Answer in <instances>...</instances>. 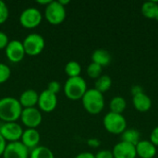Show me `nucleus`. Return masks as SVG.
<instances>
[{"label":"nucleus","instance_id":"nucleus-1","mask_svg":"<svg viewBox=\"0 0 158 158\" xmlns=\"http://www.w3.org/2000/svg\"><path fill=\"white\" fill-rule=\"evenodd\" d=\"M22 109L19 99L12 96L0 98V119L3 122H17L20 118Z\"/></svg>","mask_w":158,"mask_h":158},{"label":"nucleus","instance_id":"nucleus-2","mask_svg":"<svg viewBox=\"0 0 158 158\" xmlns=\"http://www.w3.org/2000/svg\"><path fill=\"white\" fill-rule=\"evenodd\" d=\"M84 109L92 115L101 113L105 107V98L102 93L94 88L88 89L81 98Z\"/></svg>","mask_w":158,"mask_h":158},{"label":"nucleus","instance_id":"nucleus-3","mask_svg":"<svg viewBox=\"0 0 158 158\" xmlns=\"http://www.w3.org/2000/svg\"><path fill=\"white\" fill-rule=\"evenodd\" d=\"M64 93L70 100H80L88 90L85 80L81 77L69 78L64 84Z\"/></svg>","mask_w":158,"mask_h":158},{"label":"nucleus","instance_id":"nucleus-4","mask_svg":"<svg viewBox=\"0 0 158 158\" xmlns=\"http://www.w3.org/2000/svg\"><path fill=\"white\" fill-rule=\"evenodd\" d=\"M105 129L111 134H121L127 129V120L122 114L108 112L103 119Z\"/></svg>","mask_w":158,"mask_h":158},{"label":"nucleus","instance_id":"nucleus-5","mask_svg":"<svg viewBox=\"0 0 158 158\" xmlns=\"http://www.w3.org/2000/svg\"><path fill=\"white\" fill-rule=\"evenodd\" d=\"M67 16L66 7L62 6L58 0H52L44 9V17L46 20L53 25H58L62 23Z\"/></svg>","mask_w":158,"mask_h":158},{"label":"nucleus","instance_id":"nucleus-6","mask_svg":"<svg viewBox=\"0 0 158 158\" xmlns=\"http://www.w3.org/2000/svg\"><path fill=\"white\" fill-rule=\"evenodd\" d=\"M22 44H23L26 55H29V56L39 55L40 53H42V51L44 50L45 46V41L44 37L41 34L36 33V32H31L28 34L24 38Z\"/></svg>","mask_w":158,"mask_h":158},{"label":"nucleus","instance_id":"nucleus-7","mask_svg":"<svg viewBox=\"0 0 158 158\" xmlns=\"http://www.w3.org/2000/svg\"><path fill=\"white\" fill-rule=\"evenodd\" d=\"M19 23L24 28L27 29H32L40 25L43 15L41 11L37 7H27L25 8L19 15Z\"/></svg>","mask_w":158,"mask_h":158},{"label":"nucleus","instance_id":"nucleus-8","mask_svg":"<svg viewBox=\"0 0 158 158\" xmlns=\"http://www.w3.org/2000/svg\"><path fill=\"white\" fill-rule=\"evenodd\" d=\"M22 133V127L17 122H3L0 125V134L6 142L20 141Z\"/></svg>","mask_w":158,"mask_h":158},{"label":"nucleus","instance_id":"nucleus-9","mask_svg":"<svg viewBox=\"0 0 158 158\" xmlns=\"http://www.w3.org/2000/svg\"><path fill=\"white\" fill-rule=\"evenodd\" d=\"M19 118L27 129H36L43 120L42 113L37 107L23 108Z\"/></svg>","mask_w":158,"mask_h":158},{"label":"nucleus","instance_id":"nucleus-10","mask_svg":"<svg viewBox=\"0 0 158 158\" xmlns=\"http://www.w3.org/2000/svg\"><path fill=\"white\" fill-rule=\"evenodd\" d=\"M2 156L3 158H29L30 150L20 141L7 143Z\"/></svg>","mask_w":158,"mask_h":158},{"label":"nucleus","instance_id":"nucleus-11","mask_svg":"<svg viewBox=\"0 0 158 158\" xmlns=\"http://www.w3.org/2000/svg\"><path fill=\"white\" fill-rule=\"evenodd\" d=\"M5 52H6V57L12 63L20 62L26 55L23 44H22V42H20L19 40L9 41L6 47L5 48Z\"/></svg>","mask_w":158,"mask_h":158},{"label":"nucleus","instance_id":"nucleus-12","mask_svg":"<svg viewBox=\"0 0 158 158\" xmlns=\"http://www.w3.org/2000/svg\"><path fill=\"white\" fill-rule=\"evenodd\" d=\"M38 107L40 111L50 113L55 110L57 105V96L56 94L51 93L50 91L44 90L41 94H39L38 99Z\"/></svg>","mask_w":158,"mask_h":158},{"label":"nucleus","instance_id":"nucleus-13","mask_svg":"<svg viewBox=\"0 0 158 158\" xmlns=\"http://www.w3.org/2000/svg\"><path fill=\"white\" fill-rule=\"evenodd\" d=\"M114 158H136V148L135 145L125 142L118 143L112 150Z\"/></svg>","mask_w":158,"mask_h":158},{"label":"nucleus","instance_id":"nucleus-14","mask_svg":"<svg viewBox=\"0 0 158 158\" xmlns=\"http://www.w3.org/2000/svg\"><path fill=\"white\" fill-rule=\"evenodd\" d=\"M40 139V133L36 129H26L25 131H23L20 142L29 150H32L39 145Z\"/></svg>","mask_w":158,"mask_h":158},{"label":"nucleus","instance_id":"nucleus-15","mask_svg":"<svg viewBox=\"0 0 158 158\" xmlns=\"http://www.w3.org/2000/svg\"><path fill=\"white\" fill-rule=\"evenodd\" d=\"M137 156L140 158H154L156 155V146L149 140H141L135 146Z\"/></svg>","mask_w":158,"mask_h":158},{"label":"nucleus","instance_id":"nucleus-16","mask_svg":"<svg viewBox=\"0 0 158 158\" xmlns=\"http://www.w3.org/2000/svg\"><path fill=\"white\" fill-rule=\"evenodd\" d=\"M39 94L33 89H27L19 95V101L23 108L35 107L38 103Z\"/></svg>","mask_w":158,"mask_h":158},{"label":"nucleus","instance_id":"nucleus-17","mask_svg":"<svg viewBox=\"0 0 158 158\" xmlns=\"http://www.w3.org/2000/svg\"><path fill=\"white\" fill-rule=\"evenodd\" d=\"M132 104H133L134 108L141 113L147 112L152 107V100L144 92L142 94L133 95Z\"/></svg>","mask_w":158,"mask_h":158},{"label":"nucleus","instance_id":"nucleus-18","mask_svg":"<svg viewBox=\"0 0 158 158\" xmlns=\"http://www.w3.org/2000/svg\"><path fill=\"white\" fill-rule=\"evenodd\" d=\"M92 62L98 64L101 67L107 66L111 62V55L106 49H96L92 54Z\"/></svg>","mask_w":158,"mask_h":158},{"label":"nucleus","instance_id":"nucleus-19","mask_svg":"<svg viewBox=\"0 0 158 158\" xmlns=\"http://www.w3.org/2000/svg\"><path fill=\"white\" fill-rule=\"evenodd\" d=\"M142 14L150 19L158 20V3L156 1H147L142 5Z\"/></svg>","mask_w":158,"mask_h":158},{"label":"nucleus","instance_id":"nucleus-20","mask_svg":"<svg viewBox=\"0 0 158 158\" xmlns=\"http://www.w3.org/2000/svg\"><path fill=\"white\" fill-rule=\"evenodd\" d=\"M121 141L135 145L141 141V134L139 131L135 129H126L121 134Z\"/></svg>","mask_w":158,"mask_h":158},{"label":"nucleus","instance_id":"nucleus-21","mask_svg":"<svg viewBox=\"0 0 158 158\" xmlns=\"http://www.w3.org/2000/svg\"><path fill=\"white\" fill-rule=\"evenodd\" d=\"M127 107V102L122 96H115L109 102L110 112L122 114Z\"/></svg>","mask_w":158,"mask_h":158},{"label":"nucleus","instance_id":"nucleus-22","mask_svg":"<svg viewBox=\"0 0 158 158\" xmlns=\"http://www.w3.org/2000/svg\"><path fill=\"white\" fill-rule=\"evenodd\" d=\"M112 86V79L108 75H101L94 82V89L104 94Z\"/></svg>","mask_w":158,"mask_h":158},{"label":"nucleus","instance_id":"nucleus-23","mask_svg":"<svg viewBox=\"0 0 158 158\" xmlns=\"http://www.w3.org/2000/svg\"><path fill=\"white\" fill-rule=\"evenodd\" d=\"M30 158H55V156L48 147L38 145L31 151Z\"/></svg>","mask_w":158,"mask_h":158},{"label":"nucleus","instance_id":"nucleus-24","mask_svg":"<svg viewBox=\"0 0 158 158\" xmlns=\"http://www.w3.org/2000/svg\"><path fill=\"white\" fill-rule=\"evenodd\" d=\"M65 72L69 76V78L79 77L81 72V66L77 61H69L65 66Z\"/></svg>","mask_w":158,"mask_h":158},{"label":"nucleus","instance_id":"nucleus-25","mask_svg":"<svg viewBox=\"0 0 158 158\" xmlns=\"http://www.w3.org/2000/svg\"><path fill=\"white\" fill-rule=\"evenodd\" d=\"M102 71H103V67H101L98 64H95L94 62H92L86 69L87 75L92 78V79H98L101 75H102Z\"/></svg>","mask_w":158,"mask_h":158},{"label":"nucleus","instance_id":"nucleus-26","mask_svg":"<svg viewBox=\"0 0 158 158\" xmlns=\"http://www.w3.org/2000/svg\"><path fill=\"white\" fill-rule=\"evenodd\" d=\"M11 75V69L10 68L5 64V63H0V83L6 82Z\"/></svg>","mask_w":158,"mask_h":158},{"label":"nucleus","instance_id":"nucleus-27","mask_svg":"<svg viewBox=\"0 0 158 158\" xmlns=\"http://www.w3.org/2000/svg\"><path fill=\"white\" fill-rule=\"evenodd\" d=\"M9 16V10L6 6V4L0 0V24H3L4 22L6 21Z\"/></svg>","mask_w":158,"mask_h":158},{"label":"nucleus","instance_id":"nucleus-28","mask_svg":"<svg viewBox=\"0 0 158 158\" xmlns=\"http://www.w3.org/2000/svg\"><path fill=\"white\" fill-rule=\"evenodd\" d=\"M60 89H61V85H60V83H59L58 81H50V82L48 83V85H47V90L50 91L51 93L55 94H56L60 91Z\"/></svg>","mask_w":158,"mask_h":158},{"label":"nucleus","instance_id":"nucleus-29","mask_svg":"<svg viewBox=\"0 0 158 158\" xmlns=\"http://www.w3.org/2000/svg\"><path fill=\"white\" fill-rule=\"evenodd\" d=\"M95 158H114L112 151L109 150H100L95 155Z\"/></svg>","mask_w":158,"mask_h":158},{"label":"nucleus","instance_id":"nucleus-30","mask_svg":"<svg viewBox=\"0 0 158 158\" xmlns=\"http://www.w3.org/2000/svg\"><path fill=\"white\" fill-rule=\"evenodd\" d=\"M8 43H9V39L7 34L0 31V49L6 48Z\"/></svg>","mask_w":158,"mask_h":158},{"label":"nucleus","instance_id":"nucleus-31","mask_svg":"<svg viewBox=\"0 0 158 158\" xmlns=\"http://www.w3.org/2000/svg\"><path fill=\"white\" fill-rule=\"evenodd\" d=\"M155 146H158V126L156 127L150 134V140H149Z\"/></svg>","mask_w":158,"mask_h":158},{"label":"nucleus","instance_id":"nucleus-32","mask_svg":"<svg viewBox=\"0 0 158 158\" xmlns=\"http://www.w3.org/2000/svg\"><path fill=\"white\" fill-rule=\"evenodd\" d=\"M87 144L93 148H97L101 145V142H100V140H98L96 138H91L87 141Z\"/></svg>","mask_w":158,"mask_h":158},{"label":"nucleus","instance_id":"nucleus-33","mask_svg":"<svg viewBox=\"0 0 158 158\" xmlns=\"http://www.w3.org/2000/svg\"><path fill=\"white\" fill-rule=\"evenodd\" d=\"M143 93V89L142 86L140 85H133L131 87V94H132V96L133 95H136V94H142Z\"/></svg>","mask_w":158,"mask_h":158},{"label":"nucleus","instance_id":"nucleus-34","mask_svg":"<svg viewBox=\"0 0 158 158\" xmlns=\"http://www.w3.org/2000/svg\"><path fill=\"white\" fill-rule=\"evenodd\" d=\"M75 158H95V156L91 152H82V153L78 154Z\"/></svg>","mask_w":158,"mask_h":158},{"label":"nucleus","instance_id":"nucleus-35","mask_svg":"<svg viewBox=\"0 0 158 158\" xmlns=\"http://www.w3.org/2000/svg\"><path fill=\"white\" fill-rule=\"evenodd\" d=\"M6 143H7L5 141V139L0 134V156H3V153H4V150H5L6 146Z\"/></svg>","mask_w":158,"mask_h":158},{"label":"nucleus","instance_id":"nucleus-36","mask_svg":"<svg viewBox=\"0 0 158 158\" xmlns=\"http://www.w3.org/2000/svg\"><path fill=\"white\" fill-rule=\"evenodd\" d=\"M52 0H37L36 2L38 3V4H41V5H45V6H47L50 2H51Z\"/></svg>","mask_w":158,"mask_h":158},{"label":"nucleus","instance_id":"nucleus-37","mask_svg":"<svg viewBox=\"0 0 158 158\" xmlns=\"http://www.w3.org/2000/svg\"><path fill=\"white\" fill-rule=\"evenodd\" d=\"M58 2H59L62 6H65V5H68V4L69 3V0H58Z\"/></svg>","mask_w":158,"mask_h":158}]
</instances>
